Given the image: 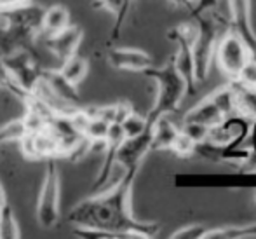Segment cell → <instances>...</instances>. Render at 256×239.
I'll list each match as a JSON object with an SVG mask.
<instances>
[{"instance_id":"obj_7","label":"cell","mask_w":256,"mask_h":239,"mask_svg":"<svg viewBox=\"0 0 256 239\" xmlns=\"http://www.w3.org/2000/svg\"><path fill=\"white\" fill-rule=\"evenodd\" d=\"M230 13V27L242 39L256 61V34L251 21V0H226Z\"/></svg>"},{"instance_id":"obj_21","label":"cell","mask_w":256,"mask_h":239,"mask_svg":"<svg viewBox=\"0 0 256 239\" xmlns=\"http://www.w3.org/2000/svg\"><path fill=\"white\" fill-rule=\"evenodd\" d=\"M169 150L174 152L178 157H190V155H194V152H196V143H194L188 136L180 131Z\"/></svg>"},{"instance_id":"obj_8","label":"cell","mask_w":256,"mask_h":239,"mask_svg":"<svg viewBox=\"0 0 256 239\" xmlns=\"http://www.w3.org/2000/svg\"><path fill=\"white\" fill-rule=\"evenodd\" d=\"M20 147L26 159L46 161L49 157H58V140L49 126L38 131L24 133V136L20 140Z\"/></svg>"},{"instance_id":"obj_6","label":"cell","mask_w":256,"mask_h":239,"mask_svg":"<svg viewBox=\"0 0 256 239\" xmlns=\"http://www.w3.org/2000/svg\"><path fill=\"white\" fill-rule=\"evenodd\" d=\"M37 41L42 42L49 53H52L60 61L66 60L68 56L75 54L78 51V46L84 41V30L78 25H68L64 30L52 35H38Z\"/></svg>"},{"instance_id":"obj_12","label":"cell","mask_w":256,"mask_h":239,"mask_svg":"<svg viewBox=\"0 0 256 239\" xmlns=\"http://www.w3.org/2000/svg\"><path fill=\"white\" fill-rule=\"evenodd\" d=\"M180 133V124L172 121L171 115H160L152 121V150H169L176 135Z\"/></svg>"},{"instance_id":"obj_4","label":"cell","mask_w":256,"mask_h":239,"mask_svg":"<svg viewBox=\"0 0 256 239\" xmlns=\"http://www.w3.org/2000/svg\"><path fill=\"white\" fill-rule=\"evenodd\" d=\"M248 60H251L250 49L242 42V39L230 28L216 42L214 54H212V63L218 67L222 75H225L228 81H236L237 74L246 65Z\"/></svg>"},{"instance_id":"obj_15","label":"cell","mask_w":256,"mask_h":239,"mask_svg":"<svg viewBox=\"0 0 256 239\" xmlns=\"http://www.w3.org/2000/svg\"><path fill=\"white\" fill-rule=\"evenodd\" d=\"M58 72H60L70 84L78 88V84H80L89 74V60L80 56L78 53H75V54H72V56H68L66 60L61 61Z\"/></svg>"},{"instance_id":"obj_27","label":"cell","mask_w":256,"mask_h":239,"mask_svg":"<svg viewBox=\"0 0 256 239\" xmlns=\"http://www.w3.org/2000/svg\"><path fill=\"white\" fill-rule=\"evenodd\" d=\"M169 2L172 4V6L176 7H186V9H194L196 7V4L199 2V0H169Z\"/></svg>"},{"instance_id":"obj_26","label":"cell","mask_w":256,"mask_h":239,"mask_svg":"<svg viewBox=\"0 0 256 239\" xmlns=\"http://www.w3.org/2000/svg\"><path fill=\"white\" fill-rule=\"evenodd\" d=\"M250 148H251V152L256 155V119H253L251 121V126H250Z\"/></svg>"},{"instance_id":"obj_3","label":"cell","mask_w":256,"mask_h":239,"mask_svg":"<svg viewBox=\"0 0 256 239\" xmlns=\"http://www.w3.org/2000/svg\"><path fill=\"white\" fill-rule=\"evenodd\" d=\"M35 216L42 229H52L61 220V175L58 157H49L44 162V176L37 195Z\"/></svg>"},{"instance_id":"obj_20","label":"cell","mask_w":256,"mask_h":239,"mask_svg":"<svg viewBox=\"0 0 256 239\" xmlns=\"http://www.w3.org/2000/svg\"><path fill=\"white\" fill-rule=\"evenodd\" d=\"M180 131L183 135H186L194 143H200L208 140V131H209V126H204L200 122H192V121H182L180 124Z\"/></svg>"},{"instance_id":"obj_25","label":"cell","mask_w":256,"mask_h":239,"mask_svg":"<svg viewBox=\"0 0 256 239\" xmlns=\"http://www.w3.org/2000/svg\"><path fill=\"white\" fill-rule=\"evenodd\" d=\"M32 0H0V11H9L14 9L18 6H23V4H28Z\"/></svg>"},{"instance_id":"obj_28","label":"cell","mask_w":256,"mask_h":239,"mask_svg":"<svg viewBox=\"0 0 256 239\" xmlns=\"http://www.w3.org/2000/svg\"><path fill=\"white\" fill-rule=\"evenodd\" d=\"M254 199H256V195H254Z\"/></svg>"},{"instance_id":"obj_14","label":"cell","mask_w":256,"mask_h":239,"mask_svg":"<svg viewBox=\"0 0 256 239\" xmlns=\"http://www.w3.org/2000/svg\"><path fill=\"white\" fill-rule=\"evenodd\" d=\"M234 89V107L236 114L253 121L256 119V88H246L237 84L236 81H230Z\"/></svg>"},{"instance_id":"obj_1","label":"cell","mask_w":256,"mask_h":239,"mask_svg":"<svg viewBox=\"0 0 256 239\" xmlns=\"http://www.w3.org/2000/svg\"><path fill=\"white\" fill-rule=\"evenodd\" d=\"M138 171L126 169V175L117 185L100 194L86 195L68 211V222L77 227H94L115 237H152L158 225L142 222L132 215L131 194Z\"/></svg>"},{"instance_id":"obj_5","label":"cell","mask_w":256,"mask_h":239,"mask_svg":"<svg viewBox=\"0 0 256 239\" xmlns=\"http://www.w3.org/2000/svg\"><path fill=\"white\" fill-rule=\"evenodd\" d=\"M152 152V126L138 136L126 138L115 152V161L124 169L140 171L143 159Z\"/></svg>"},{"instance_id":"obj_10","label":"cell","mask_w":256,"mask_h":239,"mask_svg":"<svg viewBox=\"0 0 256 239\" xmlns=\"http://www.w3.org/2000/svg\"><path fill=\"white\" fill-rule=\"evenodd\" d=\"M44 9L37 4H23V6H18L14 9L4 11L6 18L9 21L10 27L23 28V30L34 32V34H40V25H42V16H44Z\"/></svg>"},{"instance_id":"obj_11","label":"cell","mask_w":256,"mask_h":239,"mask_svg":"<svg viewBox=\"0 0 256 239\" xmlns=\"http://www.w3.org/2000/svg\"><path fill=\"white\" fill-rule=\"evenodd\" d=\"M226 115L220 110V107L216 105V101L212 100L211 95L204 96L199 103H196L185 115L182 121H192V122H200L204 126H214L220 124L222 121H225Z\"/></svg>"},{"instance_id":"obj_17","label":"cell","mask_w":256,"mask_h":239,"mask_svg":"<svg viewBox=\"0 0 256 239\" xmlns=\"http://www.w3.org/2000/svg\"><path fill=\"white\" fill-rule=\"evenodd\" d=\"M21 237L20 222H18L16 211L9 201H4L0 206V239H18Z\"/></svg>"},{"instance_id":"obj_24","label":"cell","mask_w":256,"mask_h":239,"mask_svg":"<svg viewBox=\"0 0 256 239\" xmlns=\"http://www.w3.org/2000/svg\"><path fill=\"white\" fill-rule=\"evenodd\" d=\"M9 86H10V79H9V74H7L6 65H4L2 54H0V89L9 91Z\"/></svg>"},{"instance_id":"obj_2","label":"cell","mask_w":256,"mask_h":239,"mask_svg":"<svg viewBox=\"0 0 256 239\" xmlns=\"http://www.w3.org/2000/svg\"><path fill=\"white\" fill-rule=\"evenodd\" d=\"M143 75L157 84V98L152 110L146 114L150 122L154 119L160 117V115H171L174 110H178L182 101L188 95V88H186L185 79L182 77L178 70H176L172 60H169L164 67H150L143 72Z\"/></svg>"},{"instance_id":"obj_19","label":"cell","mask_w":256,"mask_h":239,"mask_svg":"<svg viewBox=\"0 0 256 239\" xmlns=\"http://www.w3.org/2000/svg\"><path fill=\"white\" fill-rule=\"evenodd\" d=\"M120 126L126 133V138H131V136H138L142 133H145L146 129L152 126L150 119L146 115H142V114H136L134 110L131 114H128L124 119L120 121Z\"/></svg>"},{"instance_id":"obj_23","label":"cell","mask_w":256,"mask_h":239,"mask_svg":"<svg viewBox=\"0 0 256 239\" xmlns=\"http://www.w3.org/2000/svg\"><path fill=\"white\" fill-rule=\"evenodd\" d=\"M204 236H206L204 225H188L176 230L172 234V237H178V239H204Z\"/></svg>"},{"instance_id":"obj_13","label":"cell","mask_w":256,"mask_h":239,"mask_svg":"<svg viewBox=\"0 0 256 239\" xmlns=\"http://www.w3.org/2000/svg\"><path fill=\"white\" fill-rule=\"evenodd\" d=\"M72 25L70 20V11L63 6V4H54L44 9V16H42L40 25V34L38 35H52L58 32L64 30V28Z\"/></svg>"},{"instance_id":"obj_9","label":"cell","mask_w":256,"mask_h":239,"mask_svg":"<svg viewBox=\"0 0 256 239\" xmlns=\"http://www.w3.org/2000/svg\"><path fill=\"white\" fill-rule=\"evenodd\" d=\"M110 67L126 72H143L154 65V60L148 53L138 48H110L106 53Z\"/></svg>"},{"instance_id":"obj_22","label":"cell","mask_w":256,"mask_h":239,"mask_svg":"<svg viewBox=\"0 0 256 239\" xmlns=\"http://www.w3.org/2000/svg\"><path fill=\"white\" fill-rule=\"evenodd\" d=\"M236 82L240 86H246V88H256V61L251 58V60L246 61L240 72L237 74Z\"/></svg>"},{"instance_id":"obj_18","label":"cell","mask_w":256,"mask_h":239,"mask_svg":"<svg viewBox=\"0 0 256 239\" xmlns=\"http://www.w3.org/2000/svg\"><path fill=\"white\" fill-rule=\"evenodd\" d=\"M108 126H110V122L104 121V119L98 117V115H89L88 122H86V126H84V136L92 143V150H94L98 145H104Z\"/></svg>"},{"instance_id":"obj_16","label":"cell","mask_w":256,"mask_h":239,"mask_svg":"<svg viewBox=\"0 0 256 239\" xmlns=\"http://www.w3.org/2000/svg\"><path fill=\"white\" fill-rule=\"evenodd\" d=\"M100 7L108 13H112L115 16L114 27H112L110 41H117L120 37L122 27H124L126 20H128V14L131 11L132 0H98Z\"/></svg>"}]
</instances>
